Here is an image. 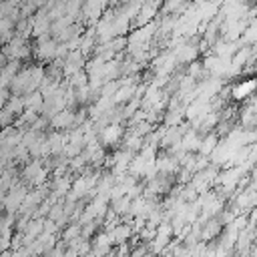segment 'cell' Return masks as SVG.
Wrapping results in <instances>:
<instances>
[{"mask_svg":"<svg viewBox=\"0 0 257 257\" xmlns=\"http://www.w3.org/2000/svg\"><path fill=\"white\" fill-rule=\"evenodd\" d=\"M46 74V68L42 64H28V66H20V70L16 72V76L10 82V92L14 94H28L32 90H38L42 78Z\"/></svg>","mask_w":257,"mask_h":257,"instance_id":"cell-1","label":"cell"},{"mask_svg":"<svg viewBox=\"0 0 257 257\" xmlns=\"http://www.w3.org/2000/svg\"><path fill=\"white\" fill-rule=\"evenodd\" d=\"M241 78V76H239ZM257 90V76H243L237 82H231V98L235 102H243Z\"/></svg>","mask_w":257,"mask_h":257,"instance_id":"cell-6","label":"cell"},{"mask_svg":"<svg viewBox=\"0 0 257 257\" xmlns=\"http://www.w3.org/2000/svg\"><path fill=\"white\" fill-rule=\"evenodd\" d=\"M48 126L54 128V131H68L74 126V108L66 106L58 112H54L50 118H48Z\"/></svg>","mask_w":257,"mask_h":257,"instance_id":"cell-8","label":"cell"},{"mask_svg":"<svg viewBox=\"0 0 257 257\" xmlns=\"http://www.w3.org/2000/svg\"><path fill=\"white\" fill-rule=\"evenodd\" d=\"M217 143H219V135H217L215 131H209V133L201 135V143H199V151H197V153L209 157V155L213 153V149L217 147Z\"/></svg>","mask_w":257,"mask_h":257,"instance_id":"cell-14","label":"cell"},{"mask_svg":"<svg viewBox=\"0 0 257 257\" xmlns=\"http://www.w3.org/2000/svg\"><path fill=\"white\" fill-rule=\"evenodd\" d=\"M12 36H14V22L8 16H2L0 18V44L8 42Z\"/></svg>","mask_w":257,"mask_h":257,"instance_id":"cell-18","label":"cell"},{"mask_svg":"<svg viewBox=\"0 0 257 257\" xmlns=\"http://www.w3.org/2000/svg\"><path fill=\"white\" fill-rule=\"evenodd\" d=\"M2 52L6 54L8 60H10V58H14V60H24V58H28V56L32 54V46L28 44L26 36H22V34L16 32L8 42L2 44Z\"/></svg>","mask_w":257,"mask_h":257,"instance_id":"cell-3","label":"cell"},{"mask_svg":"<svg viewBox=\"0 0 257 257\" xmlns=\"http://www.w3.org/2000/svg\"><path fill=\"white\" fill-rule=\"evenodd\" d=\"M110 239H112V245H116V243H124V241H128L131 237H133V225L131 223H124V221H120V223H116L110 231Z\"/></svg>","mask_w":257,"mask_h":257,"instance_id":"cell-10","label":"cell"},{"mask_svg":"<svg viewBox=\"0 0 257 257\" xmlns=\"http://www.w3.org/2000/svg\"><path fill=\"white\" fill-rule=\"evenodd\" d=\"M128 207H131V197H128V195H122V197L110 201V209H112L116 215H126V213H128Z\"/></svg>","mask_w":257,"mask_h":257,"instance_id":"cell-19","label":"cell"},{"mask_svg":"<svg viewBox=\"0 0 257 257\" xmlns=\"http://www.w3.org/2000/svg\"><path fill=\"white\" fill-rule=\"evenodd\" d=\"M4 108L16 118V116L24 110V96H22V94H14V92H10V96H8L6 102H4Z\"/></svg>","mask_w":257,"mask_h":257,"instance_id":"cell-16","label":"cell"},{"mask_svg":"<svg viewBox=\"0 0 257 257\" xmlns=\"http://www.w3.org/2000/svg\"><path fill=\"white\" fill-rule=\"evenodd\" d=\"M20 62H22V60H14V58H10V60L0 68V86H10L12 78H14L16 72L20 70Z\"/></svg>","mask_w":257,"mask_h":257,"instance_id":"cell-12","label":"cell"},{"mask_svg":"<svg viewBox=\"0 0 257 257\" xmlns=\"http://www.w3.org/2000/svg\"><path fill=\"white\" fill-rule=\"evenodd\" d=\"M135 90H137L135 82H124V84H118V88L114 90V94L110 98L114 104H124L126 100H131L135 96Z\"/></svg>","mask_w":257,"mask_h":257,"instance_id":"cell-13","label":"cell"},{"mask_svg":"<svg viewBox=\"0 0 257 257\" xmlns=\"http://www.w3.org/2000/svg\"><path fill=\"white\" fill-rule=\"evenodd\" d=\"M64 80L68 82V86H72V88H80V86L88 84V74H86L84 68H80V70H76V72L64 76Z\"/></svg>","mask_w":257,"mask_h":257,"instance_id":"cell-17","label":"cell"},{"mask_svg":"<svg viewBox=\"0 0 257 257\" xmlns=\"http://www.w3.org/2000/svg\"><path fill=\"white\" fill-rule=\"evenodd\" d=\"M26 193H28V189H26L24 185H20V183L12 185V187L8 189V193L4 195V201H2V207L6 209V213H12V215L18 213V209H20V205H22Z\"/></svg>","mask_w":257,"mask_h":257,"instance_id":"cell-7","label":"cell"},{"mask_svg":"<svg viewBox=\"0 0 257 257\" xmlns=\"http://www.w3.org/2000/svg\"><path fill=\"white\" fill-rule=\"evenodd\" d=\"M223 231V223L219 221V217H209L205 223H201V241H213L215 237H219V233Z\"/></svg>","mask_w":257,"mask_h":257,"instance_id":"cell-9","label":"cell"},{"mask_svg":"<svg viewBox=\"0 0 257 257\" xmlns=\"http://www.w3.org/2000/svg\"><path fill=\"white\" fill-rule=\"evenodd\" d=\"M56 46H58V42H56L50 34H46V36H38V38H34L32 54H34V58H36L38 62L48 64L50 60L56 58Z\"/></svg>","mask_w":257,"mask_h":257,"instance_id":"cell-4","label":"cell"},{"mask_svg":"<svg viewBox=\"0 0 257 257\" xmlns=\"http://www.w3.org/2000/svg\"><path fill=\"white\" fill-rule=\"evenodd\" d=\"M22 96H24V108H30V110H34V112L40 114L42 104H44V96H42V92H40V90H32V92L22 94Z\"/></svg>","mask_w":257,"mask_h":257,"instance_id":"cell-15","label":"cell"},{"mask_svg":"<svg viewBox=\"0 0 257 257\" xmlns=\"http://www.w3.org/2000/svg\"><path fill=\"white\" fill-rule=\"evenodd\" d=\"M199 143H201V133L195 131V128H189L183 133L181 137V149L183 151H189V153H197L199 151Z\"/></svg>","mask_w":257,"mask_h":257,"instance_id":"cell-11","label":"cell"},{"mask_svg":"<svg viewBox=\"0 0 257 257\" xmlns=\"http://www.w3.org/2000/svg\"><path fill=\"white\" fill-rule=\"evenodd\" d=\"M122 137H124L122 122H108V124H104L98 131V143L102 147H110V149L112 147H118L120 141H122Z\"/></svg>","mask_w":257,"mask_h":257,"instance_id":"cell-5","label":"cell"},{"mask_svg":"<svg viewBox=\"0 0 257 257\" xmlns=\"http://www.w3.org/2000/svg\"><path fill=\"white\" fill-rule=\"evenodd\" d=\"M48 175H50V169L42 163V159H34L30 163H26L24 169H22V179L30 187H42V185H46L48 183Z\"/></svg>","mask_w":257,"mask_h":257,"instance_id":"cell-2","label":"cell"}]
</instances>
